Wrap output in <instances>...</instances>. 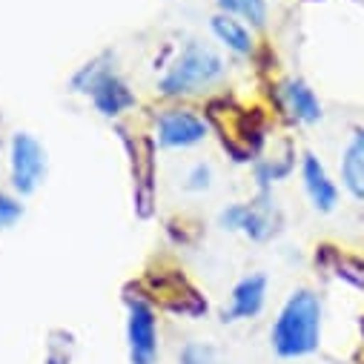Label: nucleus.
Returning <instances> with one entry per match:
<instances>
[{
  "mask_svg": "<svg viewBox=\"0 0 364 364\" xmlns=\"http://www.w3.org/2000/svg\"><path fill=\"white\" fill-rule=\"evenodd\" d=\"M210 127L193 109H166L155 121V141L164 149H193L207 138Z\"/></svg>",
  "mask_w": 364,
  "mask_h": 364,
  "instance_id": "obj_7",
  "label": "nucleus"
},
{
  "mask_svg": "<svg viewBox=\"0 0 364 364\" xmlns=\"http://www.w3.org/2000/svg\"><path fill=\"white\" fill-rule=\"evenodd\" d=\"M338 175L344 190L355 198L364 201V127H355L341 149V161H338Z\"/></svg>",
  "mask_w": 364,
  "mask_h": 364,
  "instance_id": "obj_10",
  "label": "nucleus"
},
{
  "mask_svg": "<svg viewBox=\"0 0 364 364\" xmlns=\"http://www.w3.org/2000/svg\"><path fill=\"white\" fill-rule=\"evenodd\" d=\"M127 350L132 364H158V316L141 296L127 301Z\"/></svg>",
  "mask_w": 364,
  "mask_h": 364,
  "instance_id": "obj_6",
  "label": "nucleus"
},
{
  "mask_svg": "<svg viewBox=\"0 0 364 364\" xmlns=\"http://www.w3.org/2000/svg\"><path fill=\"white\" fill-rule=\"evenodd\" d=\"M221 227L230 230V232H244L247 238L252 241H267L276 235L279 224H282V215L276 210V201L267 190H261L258 201L252 204H232L221 213Z\"/></svg>",
  "mask_w": 364,
  "mask_h": 364,
  "instance_id": "obj_5",
  "label": "nucleus"
},
{
  "mask_svg": "<svg viewBox=\"0 0 364 364\" xmlns=\"http://www.w3.org/2000/svg\"><path fill=\"white\" fill-rule=\"evenodd\" d=\"M46 146L32 135V132H18L12 135L9 144V181H12V190L23 198L38 193V187L43 184L46 178Z\"/></svg>",
  "mask_w": 364,
  "mask_h": 364,
  "instance_id": "obj_4",
  "label": "nucleus"
},
{
  "mask_svg": "<svg viewBox=\"0 0 364 364\" xmlns=\"http://www.w3.org/2000/svg\"><path fill=\"white\" fill-rule=\"evenodd\" d=\"M210 29H213L215 41L224 43L232 55H250V52H252V35H250V29L244 26V21L218 12V15H213Z\"/></svg>",
  "mask_w": 364,
  "mask_h": 364,
  "instance_id": "obj_12",
  "label": "nucleus"
},
{
  "mask_svg": "<svg viewBox=\"0 0 364 364\" xmlns=\"http://www.w3.org/2000/svg\"><path fill=\"white\" fill-rule=\"evenodd\" d=\"M282 101H284L287 112H290L299 124H318L321 115H324L318 95L310 89V83H304V80H299V77H293V80H287V83L282 86Z\"/></svg>",
  "mask_w": 364,
  "mask_h": 364,
  "instance_id": "obj_11",
  "label": "nucleus"
},
{
  "mask_svg": "<svg viewBox=\"0 0 364 364\" xmlns=\"http://www.w3.org/2000/svg\"><path fill=\"white\" fill-rule=\"evenodd\" d=\"M23 201L21 196H12V193H0V232L12 230L21 218H23Z\"/></svg>",
  "mask_w": 364,
  "mask_h": 364,
  "instance_id": "obj_15",
  "label": "nucleus"
},
{
  "mask_svg": "<svg viewBox=\"0 0 364 364\" xmlns=\"http://www.w3.org/2000/svg\"><path fill=\"white\" fill-rule=\"evenodd\" d=\"M301 184L316 213H333L338 207V184L330 178L327 166L310 152L301 158Z\"/></svg>",
  "mask_w": 364,
  "mask_h": 364,
  "instance_id": "obj_9",
  "label": "nucleus"
},
{
  "mask_svg": "<svg viewBox=\"0 0 364 364\" xmlns=\"http://www.w3.org/2000/svg\"><path fill=\"white\" fill-rule=\"evenodd\" d=\"M43 364H69V358H66L63 353H55V350H49V355L43 358Z\"/></svg>",
  "mask_w": 364,
  "mask_h": 364,
  "instance_id": "obj_17",
  "label": "nucleus"
},
{
  "mask_svg": "<svg viewBox=\"0 0 364 364\" xmlns=\"http://www.w3.org/2000/svg\"><path fill=\"white\" fill-rule=\"evenodd\" d=\"M224 75H227L224 58L213 46L190 41L175 58V63L164 72V77L158 80V89L164 98H184V95H196V92H204V89L215 86Z\"/></svg>",
  "mask_w": 364,
  "mask_h": 364,
  "instance_id": "obj_2",
  "label": "nucleus"
},
{
  "mask_svg": "<svg viewBox=\"0 0 364 364\" xmlns=\"http://www.w3.org/2000/svg\"><path fill=\"white\" fill-rule=\"evenodd\" d=\"M178 364H218V350L207 341H187L178 353Z\"/></svg>",
  "mask_w": 364,
  "mask_h": 364,
  "instance_id": "obj_14",
  "label": "nucleus"
},
{
  "mask_svg": "<svg viewBox=\"0 0 364 364\" xmlns=\"http://www.w3.org/2000/svg\"><path fill=\"white\" fill-rule=\"evenodd\" d=\"M324 333V304L318 293L299 287L293 290L276 321L269 327V347L279 358H307L321 347Z\"/></svg>",
  "mask_w": 364,
  "mask_h": 364,
  "instance_id": "obj_1",
  "label": "nucleus"
},
{
  "mask_svg": "<svg viewBox=\"0 0 364 364\" xmlns=\"http://www.w3.org/2000/svg\"><path fill=\"white\" fill-rule=\"evenodd\" d=\"M190 193H207L213 187V169L210 164H196L187 175V184H184Z\"/></svg>",
  "mask_w": 364,
  "mask_h": 364,
  "instance_id": "obj_16",
  "label": "nucleus"
},
{
  "mask_svg": "<svg viewBox=\"0 0 364 364\" xmlns=\"http://www.w3.org/2000/svg\"><path fill=\"white\" fill-rule=\"evenodd\" d=\"M267 276L264 272H250L244 276L232 293H230V304L224 307V321H250L255 316H261L264 304H267Z\"/></svg>",
  "mask_w": 364,
  "mask_h": 364,
  "instance_id": "obj_8",
  "label": "nucleus"
},
{
  "mask_svg": "<svg viewBox=\"0 0 364 364\" xmlns=\"http://www.w3.org/2000/svg\"><path fill=\"white\" fill-rule=\"evenodd\" d=\"M224 15L238 21H250V26L261 29L267 23V0H215Z\"/></svg>",
  "mask_w": 364,
  "mask_h": 364,
  "instance_id": "obj_13",
  "label": "nucleus"
},
{
  "mask_svg": "<svg viewBox=\"0 0 364 364\" xmlns=\"http://www.w3.org/2000/svg\"><path fill=\"white\" fill-rule=\"evenodd\" d=\"M75 92L86 95L92 101V107L104 115V118H118L127 109L135 107V95L129 92V86L121 75H115V69L107 60H92L86 63L75 77H72Z\"/></svg>",
  "mask_w": 364,
  "mask_h": 364,
  "instance_id": "obj_3",
  "label": "nucleus"
}]
</instances>
